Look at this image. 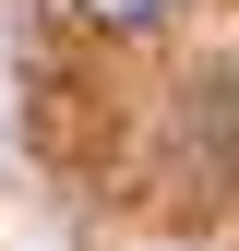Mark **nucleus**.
I'll use <instances>...</instances> for the list:
<instances>
[{
	"label": "nucleus",
	"mask_w": 239,
	"mask_h": 251,
	"mask_svg": "<svg viewBox=\"0 0 239 251\" xmlns=\"http://www.w3.org/2000/svg\"><path fill=\"white\" fill-rule=\"evenodd\" d=\"M72 12H84V24H96V36H143V24H156V12H167V0H72Z\"/></svg>",
	"instance_id": "1"
}]
</instances>
